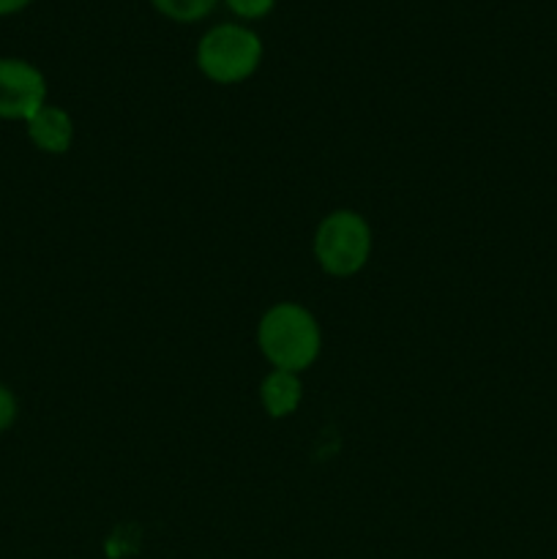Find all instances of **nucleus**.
<instances>
[{
    "mask_svg": "<svg viewBox=\"0 0 557 559\" xmlns=\"http://www.w3.org/2000/svg\"><path fill=\"white\" fill-rule=\"evenodd\" d=\"M27 136H31L33 145L44 153H52L60 156L71 147L74 142V120L66 109L49 107L44 104L31 120H27Z\"/></svg>",
    "mask_w": 557,
    "mask_h": 559,
    "instance_id": "39448f33",
    "label": "nucleus"
},
{
    "mask_svg": "<svg viewBox=\"0 0 557 559\" xmlns=\"http://www.w3.org/2000/svg\"><path fill=\"white\" fill-rule=\"evenodd\" d=\"M47 104V80L33 63L0 58V118L31 120Z\"/></svg>",
    "mask_w": 557,
    "mask_h": 559,
    "instance_id": "20e7f679",
    "label": "nucleus"
},
{
    "mask_svg": "<svg viewBox=\"0 0 557 559\" xmlns=\"http://www.w3.org/2000/svg\"><path fill=\"white\" fill-rule=\"evenodd\" d=\"M304 399V382L295 371L273 369L260 385V402L271 418H287Z\"/></svg>",
    "mask_w": 557,
    "mask_h": 559,
    "instance_id": "423d86ee",
    "label": "nucleus"
},
{
    "mask_svg": "<svg viewBox=\"0 0 557 559\" xmlns=\"http://www.w3.org/2000/svg\"><path fill=\"white\" fill-rule=\"evenodd\" d=\"M257 347L273 369L300 374L320 358V322L306 306L284 300L262 314L257 325Z\"/></svg>",
    "mask_w": 557,
    "mask_h": 559,
    "instance_id": "f257e3e1",
    "label": "nucleus"
},
{
    "mask_svg": "<svg viewBox=\"0 0 557 559\" xmlns=\"http://www.w3.org/2000/svg\"><path fill=\"white\" fill-rule=\"evenodd\" d=\"M262 63V41L254 31L235 22L211 27L197 44V66L216 85H238Z\"/></svg>",
    "mask_w": 557,
    "mask_h": 559,
    "instance_id": "7ed1b4c3",
    "label": "nucleus"
},
{
    "mask_svg": "<svg viewBox=\"0 0 557 559\" xmlns=\"http://www.w3.org/2000/svg\"><path fill=\"white\" fill-rule=\"evenodd\" d=\"M315 260L328 276L347 278L366 267L371 257V227L358 211H333L317 224L311 240Z\"/></svg>",
    "mask_w": 557,
    "mask_h": 559,
    "instance_id": "f03ea898",
    "label": "nucleus"
},
{
    "mask_svg": "<svg viewBox=\"0 0 557 559\" xmlns=\"http://www.w3.org/2000/svg\"><path fill=\"white\" fill-rule=\"evenodd\" d=\"M27 3H31V0H0V16L16 14V11L25 9Z\"/></svg>",
    "mask_w": 557,
    "mask_h": 559,
    "instance_id": "9d476101",
    "label": "nucleus"
},
{
    "mask_svg": "<svg viewBox=\"0 0 557 559\" xmlns=\"http://www.w3.org/2000/svg\"><path fill=\"white\" fill-rule=\"evenodd\" d=\"M16 420V399L5 385H0V431L9 429Z\"/></svg>",
    "mask_w": 557,
    "mask_h": 559,
    "instance_id": "1a4fd4ad",
    "label": "nucleus"
},
{
    "mask_svg": "<svg viewBox=\"0 0 557 559\" xmlns=\"http://www.w3.org/2000/svg\"><path fill=\"white\" fill-rule=\"evenodd\" d=\"M153 9L162 11L164 16L175 22H197L205 20L218 0H151Z\"/></svg>",
    "mask_w": 557,
    "mask_h": 559,
    "instance_id": "0eeeda50",
    "label": "nucleus"
},
{
    "mask_svg": "<svg viewBox=\"0 0 557 559\" xmlns=\"http://www.w3.org/2000/svg\"><path fill=\"white\" fill-rule=\"evenodd\" d=\"M229 11L244 20H260V16L271 14V9L276 5V0H227Z\"/></svg>",
    "mask_w": 557,
    "mask_h": 559,
    "instance_id": "6e6552de",
    "label": "nucleus"
}]
</instances>
